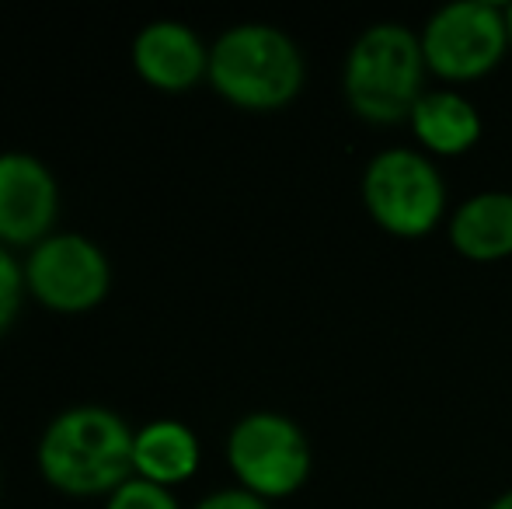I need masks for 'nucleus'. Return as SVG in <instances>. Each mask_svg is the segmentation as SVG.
<instances>
[{
    "label": "nucleus",
    "instance_id": "nucleus-1",
    "mask_svg": "<svg viewBox=\"0 0 512 509\" xmlns=\"http://www.w3.org/2000/svg\"><path fill=\"white\" fill-rule=\"evenodd\" d=\"M136 433L119 412L77 405L60 412L39 440V471L49 485L70 496H112L133 471Z\"/></svg>",
    "mask_w": 512,
    "mask_h": 509
},
{
    "label": "nucleus",
    "instance_id": "nucleus-2",
    "mask_svg": "<svg viewBox=\"0 0 512 509\" xmlns=\"http://www.w3.org/2000/svg\"><path fill=\"white\" fill-rule=\"evenodd\" d=\"M425 53L422 35L398 21H380L352 42L342 70V91L359 119L394 126L411 119L418 98L425 95Z\"/></svg>",
    "mask_w": 512,
    "mask_h": 509
},
{
    "label": "nucleus",
    "instance_id": "nucleus-3",
    "mask_svg": "<svg viewBox=\"0 0 512 509\" xmlns=\"http://www.w3.org/2000/svg\"><path fill=\"white\" fill-rule=\"evenodd\" d=\"M209 84L241 109H283L304 88V56L283 28L234 25L209 49Z\"/></svg>",
    "mask_w": 512,
    "mask_h": 509
},
{
    "label": "nucleus",
    "instance_id": "nucleus-4",
    "mask_svg": "<svg viewBox=\"0 0 512 509\" xmlns=\"http://www.w3.org/2000/svg\"><path fill=\"white\" fill-rule=\"evenodd\" d=\"M363 203L387 234L422 238L443 220L446 185L425 154L391 147L366 164Z\"/></svg>",
    "mask_w": 512,
    "mask_h": 509
},
{
    "label": "nucleus",
    "instance_id": "nucleus-5",
    "mask_svg": "<svg viewBox=\"0 0 512 509\" xmlns=\"http://www.w3.org/2000/svg\"><path fill=\"white\" fill-rule=\"evenodd\" d=\"M509 21L495 0H457L425 21L422 53L425 67L446 81H474L499 67L506 56Z\"/></svg>",
    "mask_w": 512,
    "mask_h": 509
},
{
    "label": "nucleus",
    "instance_id": "nucleus-6",
    "mask_svg": "<svg viewBox=\"0 0 512 509\" xmlns=\"http://www.w3.org/2000/svg\"><path fill=\"white\" fill-rule=\"evenodd\" d=\"M227 461L241 489L262 499L293 496L310 475V443L304 429L279 412H251L230 429Z\"/></svg>",
    "mask_w": 512,
    "mask_h": 509
},
{
    "label": "nucleus",
    "instance_id": "nucleus-7",
    "mask_svg": "<svg viewBox=\"0 0 512 509\" xmlns=\"http://www.w3.org/2000/svg\"><path fill=\"white\" fill-rule=\"evenodd\" d=\"M25 283L49 311L81 314L105 300L112 269L102 248L84 234H49L28 252Z\"/></svg>",
    "mask_w": 512,
    "mask_h": 509
},
{
    "label": "nucleus",
    "instance_id": "nucleus-8",
    "mask_svg": "<svg viewBox=\"0 0 512 509\" xmlns=\"http://www.w3.org/2000/svg\"><path fill=\"white\" fill-rule=\"evenodd\" d=\"M60 210L56 178L39 157L0 154V245H39L49 238Z\"/></svg>",
    "mask_w": 512,
    "mask_h": 509
},
{
    "label": "nucleus",
    "instance_id": "nucleus-9",
    "mask_svg": "<svg viewBox=\"0 0 512 509\" xmlns=\"http://www.w3.org/2000/svg\"><path fill=\"white\" fill-rule=\"evenodd\" d=\"M133 67L161 91H189L209 77V49L182 21H150L133 39Z\"/></svg>",
    "mask_w": 512,
    "mask_h": 509
},
{
    "label": "nucleus",
    "instance_id": "nucleus-10",
    "mask_svg": "<svg viewBox=\"0 0 512 509\" xmlns=\"http://www.w3.org/2000/svg\"><path fill=\"white\" fill-rule=\"evenodd\" d=\"M450 241L471 262H499L512 255V192H478L457 206Z\"/></svg>",
    "mask_w": 512,
    "mask_h": 509
},
{
    "label": "nucleus",
    "instance_id": "nucleus-11",
    "mask_svg": "<svg viewBox=\"0 0 512 509\" xmlns=\"http://www.w3.org/2000/svg\"><path fill=\"white\" fill-rule=\"evenodd\" d=\"M199 468V440L185 422L154 419L136 429L133 440V471L154 485H171L192 478Z\"/></svg>",
    "mask_w": 512,
    "mask_h": 509
},
{
    "label": "nucleus",
    "instance_id": "nucleus-12",
    "mask_svg": "<svg viewBox=\"0 0 512 509\" xmlns=\"http://www.w3.org/2000/svg\"><path fill=\"white\" fill-rule=\"evenodd\" d=\"M411 129L432 154H464L481 140V116L457 91H425L411 112Z\"/></svg>",
    "mask_w": 512,
    "mask_h": 509
},
{
    "label": "nucleus",
    "instance_id": "nucleus-13",
    "mask_svg": "<svg viewBox=\"0 0 512 509\" xmlns=\"http://www.w3.org/2000/svg\"><path fill=\"white\" fill-rule=\"evenodd\" d=\"M105 509H178V499L171 496V489L164 485H154L147 478H129L126 485L108 496Z\"/></svg>",
    "mask_w": 512,
    "mask_h": 509
},
{
    "label": "nucleus",
    "instance_id": "nucleus-14",
    "mask_svg": "<svg viewBox=\"0 0 512 509\" xmlns=\"http://www.w3.org/2000/svg\"><path fill=\"white\" fill-rule=\"evenodd\" d=\"M25 269L18 265V258L0 245V335L14 325L21 311V297H25Z\"/></svg>",
    "mask_w": 512,
    "mask_h": 509
},
{
    "label": "nucleus",
    "instance_id": "nucleus-15",
    "mask_svg": "<svg viewBox=\"0 0 512 509\" xmlns=\"http://www.w3.org/2000/svg\"><path fill=\"white\" fill-rule=\"evenodd\" d=\"M196 509H269V503L248 489H220L206 496Z\"/></svg>",
    "mask_w": 512,
    "mask_h": 509
},
{
    "label": "nucleus",
    "instance_id": "nucleus-16",
    "mask_svg": "<svg viewBox=\"0 0 512 509\" xmlns=\"http://www.w3.org/2000/svg\"><path fill=\"white\" fill-rule=\"evenodd\" d=\"M488 509H512V492H502V496L495 499V503L488 506Z\"/></svg>",
    "mask_w": 512,
    "mask_h": 509
},
{
    "label": "nucleus",
    "instance_id": "nucleus-17",
    "mask_svg": "<svg viewBox=\"0 0 512 509\" xmlns=\"http://www.w3.org/2000/svg\"><path fill=\"white\" fill-rule=\"evenodd\" d=\"M506 21H509V42H512V4L506 7Z\"/></svg>",
    "mask_w": 512,
    "mask_h": 509
}]
</instances>
